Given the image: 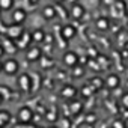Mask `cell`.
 <instances>
[{
	"label": "cell",
	"mask_w": 128,
	"mask_h": 128,
	"mask_svg": "<svg viewBox=\"0 0 128 128\" xmlns=\"http://www.w3.org/2000/svg\"><path fill=\"white\" fill-rule=\"evenodd\" d=\"M18 70H20L18 60H15V59H8V60L3 62V71H5L8 76H15V74L18 72Z\"/></svg>",
	"instance_id": "6da1fadb"
},
{
	"label": "cell",
	"mask_w": 128,
	"mask_h": 128,
	"mask_svg": "<svg viewBox=\"0 0 128 128\" xmlns=\"http://www.w3.org/2000/svg\"><path fill=\"white\" fill-rule=\"evenodd\" d=\"M17 118H18V120H20L21 124H29V122L33 119V112H32V108H29V107H21V108L18 110Z\"/></svg>",
	"instance_id": "7a4b0ae2"
},
{
	"label": "cell",
	"mask_w": 128,
	"mask_h": 128,
	"mask_svg": "<svg viewBox=\"0 0 128 128\" xmlns=\"http://www.w3.org/2000/svg\"><path fill=\"white\" fill-rule=\"evenodd\" d=\"M60 35H62V38L65 39V41H71L72 38H76L77 29H76L72 24H65V26L60 29Z\"/></svg>",
	"instance_id": "3957f363"
},
{
	"label": "cell",
	"mask_w": 128,
	"mask_h": 128,
	"mask_svg": "<svg viewBox=\"0 0 128 128\" xmlns=\"http://www.w3.org/2000/svg\"><path fill=\"white\" fill-rule=\"evenodd\" d=\"M63 63H65L66 66H76V65H78V56H77V53H74V51H66L65 54H63Z\"/></svg>",
	"instance_id": "277c9868"
},
{
	"label": "cell",
	"mask_w": 128,
	"mask_h": 128,
	"mask_svg": "<svg viewBox=\"0 0 128 128\" xmlns=\"http://www.w3.org/2000/svg\"><path fill=\"white\" fill-rule=\"evenodd\" d=\"M60 95L63 98H66V100H74L76 95H77V89L72 84H65V86L60 89Z\"/></svg>",
	"instance_id": "5b68a950"
},
{
	"label": "cell",
	"mask_w": 128,
	"mask_h": 128,
	"mask_svg": "<svg viewBox=\"0 0 128 128\" xmlns=\"http://www.w3.org/2000/svg\"><path fill=\"white\" fill-rule=\"evenodd\" d=\"M26 57H27V60H30V62H36V60H39V59L42 57V50L38 48V47H32V48L27 50Z\"/></svg>",
	"instance_id": "8992f818"
},
{
	"label": "cell",
	"mask_w": 128,
	"mask_h": 128,
	"mask_svg": "<svg viewBox=\"0 0 128 128\" xmlns=\"http://www.w3.org/2000/svg\"><path fill=\"white\" fill-rule=\"evenodd\" d=\"M70 15L72 18H76V20H82L84 17V8L80 3H76V5H72V8L70 11Z\"/></svg>",
	"instance_id": "52a82bcc"
},
{
	"label": "cell",
	"mask_w": 128,
	"mask_h": 128,
	"mask_svg": "<svg viewBox=\"0 0 128 128\" xmlns=\"http://www.w3.org/2000/svg\"><path fill=\"white\" fill-rule=\"evenodd\" d=\"M26 17H27V12H26L23 8H17V9H14V12H12V20H14V23H17V24H21V23L26 20Z\"/></svg>",
	"instance_id": "ba28073f"
},
{
	"label": "cell",
	"mask_w": 128,
	"mask_h": 128,
	"mask_svg": "<svg viewBox=\"0 0 128 128\" xmlns=\"http://www.w3.org/2000/svg\"><path fill=\"white\" fill-rule=\"evenodd\" d=\"M18 86H20V89H23V90H29L30 86H32V78H30V76H29V74H21V76L18 77Z\"/></svg>",
	"instance_id": "9c48e42d"
},
{
	"label": "cell",
	"mask_w": 128,
	"mask_h": 128,
	"mask_svg": "<svg viewBox=\"0 0 128 128\" xmlns=\"http://www.w3.org/2000/svg\"><path fill=\"white\" fill-rule=\"evenodd\" d=\"M119 83H120V80H119V77H118L116 74H110V76L107 77V80H106V84H107V88H110V89H116V88L119 86Z\"/></svg>",
	"instance_id": "30bf717a"
},
{
	"label": "cell",
	"mask_w": 128,
	"mask_h": 128,
	"mask_svg": "<svg viewBox=\"0 0 128 128\" xmlns=\"http://www.w3.org/2000/svg\"><path fill=\"white\" fill-rule=\"evenodd\" d=\"M56 15H57V12H56V8L54 6H45L42 9V17L45 20H53Z\"/></svg>",
	"instance_id": "8fae6325"
},
{
	"label": "cell",
	"mask_w": 128,
	"mask_h": 128,
	"mask_svg": "<svg viewBox=\"0 0 128 128\" xmlns=\"http://www.w3.org/2000/svg\"><path fill=\"white\" fill-rule=\"evenodd\" d=\"M6 32H8V33L12 36V39H17V38H18V36L23 33V29H21V27H20V26L15 23V26H12V27H8V30H6Z\"/></svg>",
	"instance_id": "7c38bea8"
},
{
	"label": "cell",
	"mask_w": 128,
	"mask_h": 128,
	"mask_svg": "<svg viewBox=\"0 0 128 128\" xmlns=\"http://www.w3.org/2000/svg\"><path fill=\"white\" fill-rule=\"evenodd\" d=\"M9 120H11V114H9V112H6V110H0V126H5V125H8L9 124Z\"/></svg>",
	"instance_id": "4fadbf2b"
},
{
	"label": "cell",
	"mask_w": 128,
	"mask_h": 128,
	"mask_svg": "<svg viewBox=\"0 0 128 128\" xmlns=\"http://www.w3.org/2000/svg\"><path fill=\"white\" fill-rule=\"evenodd\" d=\"M110 27V21L107 18H98L96 20V29L100 30H107Z\"/></svg>",
	"instance_id": "5bb4252c"
},
{
	"label": "cell",
	"mask_w": 128,
	"mask_h": 128,
	"mask_svg": "<svg viewBox=\"0 0 128 128\" xmlns=\"http://www.w3.org/2000/svg\"><path fill=\"white\" fill-rule=\"evenodd\" d=\"M14 3H15V0H0V9L2 11H9V9H12Z\"/></svg>",
	"instance_id": "9a60e30c"
},
{
	"label": "cell",
	"mask_w": 128,
	"mask_h": 128,
	"mask_svg": "<svg viewBox=\"0 0 128 128\" xmlns=\"http://www.w3.org/2000/svg\"><path fill=\"white\" fill-rule=\"evenodd\" d=\"M44 38H45V33L42 30H39V29L32 33V41H35V42H42Z\"/></svg>",
	"instance_id": "2e32d148"
},
{
	"label": "cell",
	"mask_w": 128,
	"mask_h": 128,
	"mask_svg": "<svg viewBox=\"0 0 128 128\" xmlns=\"http://www.w3.org/2000/svg\"><path fill=\"white\" fill-rule=\"evenodd\" d=\"M80 110H82V102L72 100V102H71V112H72L74 114H77V113H80Z\"/></svg>",
	"instance_id": "e0dca14e"
},
{
	"label": "cell",
	"mask_w": 128,
	"mask_h": 128,
	"mask_svg": "<svg viewBox=\"0 0 128 128\" xmlns=\"http://www.w3.org/2000/svg\"><path fill=\"white\" fill-rule=\"evenodd\" d=\"M72 71H74V77H82V74H83V66L80 65H76V66H72Z\"/></svg>",
	"instance_id": "ac0fdd59"
},
{
	"label": "cell",
	"mask_w": 128,
	"mask_h": 128,
	"mask_svg": "<svg viewBox=\"0 0 128 128\" xmlns=\"http://www.w3.org/2000/svg\"><path fill=\"white\" fill-rule=\"evenodd\" d=\"M92 84H94V88H101L102 86V80L101 78H92Z\"/></svg>",
	"instance_id": "d6986e66"
},
{
	"label": "cell",
	"mask_w": 128,
	"mask_h": 128,
	"mask_svg": "<svg viewBox=\"0 0 128 128\" xmlns=\"http://www.w3.org/2000/svg\"><path fill=\"white\" fill-rule=\"evenodd\" d=\"M113 128H126V126H125L124 120H114L113 122Z\"/></svg>",
	"instance_id": "ffe728a7"
},
{
	"label": "cell",
	"mask_w": 128,
	"mask_h": 128,
	"mask_svg": "<svg viewBox=\"0 0 128 128\" xmlns=\"http://www.w3.org/2000/svg\"><path fill=\"white\" fill-rule=\"evenodd\" d=\"M120 102H122V106H124L125 108H128V92L120 98Z\"/></svg>",
	"instance_id": "44dd1931"
},
{
	"label": "cell",
	"mask_w": 128,
	"mask_h": 128,
	"mask_svg": "<svg viewBox=\"0 0 128 128\" xmlns=\"http://www.w3.org/2000/svg\"><path fill=\"white\" fill-rule=\"evenodd\" d=\"M92 90H94V89H90L89 86H86V88H83V95H84V96H89V95L92 94Z\"/></svg>",
	"instance_id": "7402d4cb"
},
{
	"label": "cell",
	"mask_w": 128,
	"mask_h": 128,
	"mask_svg": "<svg viewBox=\"0 0 128 128\" xmlns=\"http://www.w3.org/2000/svg\"><path fill=\"white\" fill-rule=\"evenodd\" d=\"M68 122H70L68 119H63V120H62V128H70V124H68Z\"/></svg>",
	"instance_id": "603a6c76"
},
{
	"label": "cell",
	"mask_w": 128,
	"mask_h": 128,
	"mask_svg": "<svg viewBox=\"0 0 128 128\" xmlns=\"http://www.w3.org/2000/svg\"><path fill=\"white\" fill-rule=\"evenodd\" d=\"M3 54H5V47H3V44H0V57Z\"/></svg>",
	"instance_id": "cb8c5ba5"
},
{
	"label": "cell",
	"mask_w": 128,
	"mask_h": 128,
	"mask_svg": "<svg viewBox=\"0 0 128 128\" xmlns=\"http://www.w3.org/2000/svg\"><path fill=\"white\" fill-rule=\"evenodd\" d=\"M104 3H106V5H112V3H113V0H104Z\"/></svg>",
	"instance_id": "d4e9b609"
},
{
	"label": "cell",
	"mask_w": 128,
	"mask_h": 128,
	"mask_svg": "<svg viewBox=\"0 0 128 128\" xmlns=\"http://www.w3.org/2000/svg\"><path fill=\"white\" fill-rule=\"evenodd\" d=\"M29 2H30V3H33V5H38L39 0H29Z\"/></svg>",
	"instance_id": "484cf974"
},
{
	"label": "cell",
	"mask_w": 128,
	"mask_h": 128,
	"mask_svg": "<svg viewBox=\"0 0 128 128\" xmlns=\"http://www.w3.org/2000/svg\"><path fill=\"white\" fill-rule=\"evenodd\" d=\"M2 102H3V95L0 94V104H2Z\"/></svg>",
	"instance_id": "4316f807"
},
{
	"label": "cell",
	"mask_w": 128,
	"mask_h": 128,
	"mask_svg": "<svg viewBox=\"0 0 128 128\" xmlns=\"http://www.w3.org/2000/svg\"><path fill=\"white\" fill-rule=\"evenodd\" d=\"M54 2H57V3H62V2H65V0H54Z\"/></svg>",
	"instance_id": "83f0119b"
},
{
	"label": "cell",
	"mask_w": 128,
	"mask_h": 128,
	"mask_svg": "<svg viewBox=\"0 0 128 128\" xmlns=\"http://www.w3.org/2000/svg\"><path fill=\"white\" fill-rule=\"evenodd\" d=\"M2 70H3V63H2V62H0V71H2Z\"/></svg>",
	"instance_id": "f1b7e54d"
},
{
	"label": "cell",
	"mask_w": 128,
	"mask_h": 128,
	"mask_svg": "<svg viewBox=\"0 0 128 128\" xmlns=\"http://www.w3.org/2000/svg\"><path fill=\"white\" fill-rule=\"evenodd\" d=\"M0 14H2V9H0Z\"/></svg>",
	"instance_id": "f546056e"
},
{
	"label": "cell",
	"mask_w": 128,
	"mask_h": 128,
	"mask_svg": "<svg viewBox=\"0 0 128 128\" xmlns=\"http://www.w3.org/2000/svg\"><path fill=\"white\" fill-rule=\"evenodd\" d=\"M51 128H56V126H51Z\"/></svg>",
	"instance_id": "4dcf8cb0"
},
{
	"label": "cell",
	"mask_w": 128,
	"mask_h": 128,
	"mask_svg": "<svg viewBox=\"0 0 128 128\" xmlns=\"http://www.w3.org/2000/svg\"><path fill=\"white\" fill-rule=\"evenodd\" d=\"M0 128H2V126H0Z\"/></svg>",
	"instance_id": "1f68e13d"
}]
</instances>
